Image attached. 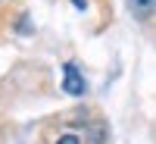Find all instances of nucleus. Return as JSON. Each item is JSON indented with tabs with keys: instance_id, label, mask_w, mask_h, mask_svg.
Wrapping results in <instances>:
<instances>
[{
	"instance_id": "nucleus-1",
	"label": "nucleus",
	"mask_w": 156,
	"mask_h": 144,
	"mask_svg": "<svg viewBox=\"0 0 156 144\" xmlns=\"http://www.w3.org/2000/svg\"><path fill=\"white\" fill-rule=\"evenodd\" d=\"M62 91L72 94V97L84 94V78H81V72H78L75 63H66V66H62Z\"/></svg>"
},
{
	"instance_id": "nucleus-2",
	"label": "nucleus",
	"mask_w": 156,
	"mask_h": 144,
	"mask_svg": "<svg viewBox=\"0 0 156 144\" xmlns=\"http://www.w3.org/2000/svg\"><path fill=\"white\" fill-rule=\"evenodd\" d=\"M128 3H131L134 19H140V22H147L153 16V9H156V0H128Z\"/></svg>"
},
{
	"instance_id": "nucleus-3",
	"label": "nucleus",
	"mask_w": 156,
	"mask_h": 144,
	"mask_svg": "<svg viewBox=\"0 0 156 144\" xmlns=\"http://www.w3.org/2000/svg\"><path fill=\"white\" fill-rule=\"evenodd\" d=\"M90 144H106V138H103V125H100V122L94 125V132H90Z\"/></svg>"
},
{
	"instance_id": "nucleus-4",
	"label": "nucleus",
	"mask_w": 156,
	"mask_h": 144,
	"mask_svg": "<svg viewBox=\"0 0 156 144\" xmlns=\"http://www.w3.org/2000/svg\"><path fill=\"white\" fill-rule=\"evenodd\" d=\"M56 144H78V138H75V135H62Z\"/></svg>"
}]
</instances>
